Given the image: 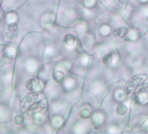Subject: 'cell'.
<instances>
[{"label": "cell", "instance_id": "cell-1", "mask_svg": "<svg viewBox=\"0 0 148 134\" xmlns=\"http://www.w3.org/2000/svg\"><path fill=\"white\" fill-rule=\"evenodd\" d=\"M125 95L130 99L133 97L140 98L142 94H148V79L145 76H136L125 86Z\"/></svg>", "mask_w": 148, "mask_h": 134}, {"label": "cell", "instance_id": "cell-2", "mask_svg": "<svg viewBox=\"0 0 148 134\" xmlns=\"http://www.w3.org/2000/svg\"><path fill=\"white\" fill-rule=\"evenodd\" d=\"M39 96L38 92H32L27 96H25L21 103V111L25 112L29 109V107L38 99V97Z\"/></svg>", "mask_w": 148, "mask_h": 134}, {"label": "cell", "instance_id": "cell-3", "mask_svg": "<svg viewBox=\"0 0 148 134\" xmlns=\"http://www.w3.org/2000/svg\"><path fill=\"white\" fill-rule=\"evenodd\" d=\"M39 81L36 79H32L26 81L25 83V87L27 90L31 91V92H36L38 87H39Z\"/></svg>", "mask_w": 148, "mask_h": 134}, {"label": "cell", "instance_id": "cell-4", "mask_svg": "<svg viewBox=\"0 0 148 134\" xmlns=\"http://www.w3.org/2000/svg\"><path fill=\"white\" fill-rule=\"evenodd\" d=\"M13 60H14V57L12 54H10L8 52L3 54V56L0 57V67L10 64L11 63L13 62Z\"/></svg>", "mask_w": 148, "mask_h": 134}, {"label": "cell", "instance_id": "cell-5", "mask_svg": "<svg viewBox=\"0 0 148 134\" xmlns=\"http://www.w3.org/2000/svg\"><path fill=\"white\" fill-rule=\"evenodd\" d=\"M113 36L118 37V38H125L128 34V29L125 27H120L117 30H115L112 32Z\"/></svg>", "mask_w": 148, "mask_h": 134}, {"label": "cell", "instance_id": "cell-6", "mask_svg": "<svg viewBox=\"0 0 148 134\" xmlns=\"http://www.w3.org/2000/svg\"><path fill=\"white\" fill-rule=\"evenodd\" d=\"M52 78H53V79H54L56 82L60 83V82L63 81V79H64V72H61V71H55V72H53V74H52Z\"/></svg>", "mask_w": 148, "mask_h": 134}, {"label": "cell", "instance_id": "cell-7", "mask_svg": "<svg viewBox=\"0 0 148 134\" xmlns=\"http://www.w3.org/2000/svg\"><path fill=\"white\" fill-rule=\"evenodd\" d=\"M76 41V38L72 34H66L64 38V42L67 44V45H72Z\"/></svg>", "mask_w": 148, "mask_h": 134}, {"label": "cell", "instance_id": "cell-8", "mask_svg": "<svg viewBox=\"0 0 148 134\" xmlns=\"http://www.w3.org/2000/svg\"><path fill=\"white\" fill-rule=\"evenodd\" d=\"M112 60H113V57H112V55L108 53V54H106L102 59L103 63L106 64V65H110L112 63Z\"/></svg>", "mask_w": 148, "mask_h": 134}, {"label": "cell", "instance_id": "cell-9", "mask_svg": "<svg viewBox=\"0 0 148 134\" xmlns=\"http://www.w3.org/2000/svg\"><path fill=\"white\" fill-rule=\"evenodd\" d=\"M116 111L119 115H125L127 112V107L125 105H118Z\"/></svg>", "mask_w": 148, "mask_h": 134}, {"label": "cell", "instance_id": "cell-10", "mask_svg": "<svg viewBox=\"0 0 148 134\" xmlns=\"http://www.w3.org/2000/svg\"><path fill=\"white\" fill-rule=\"evenodd\" d=\"M79 116H80L82 118L86 119V118H88L91 116V111H89V109H87V108H84V109H82V110L80 111V112H79Z\"/></svg>", "mask_w": 148, "mask_h": 134}, {"label": "cell", "instance_id": "cell-11", "mask_svg": "<svg viewBox=\"0 0 148 134\" xmlns=\"http://www.w3.org/2000/svg\"><path fill=\"white\" fill-rule=\"evenodd\" d=\"M14 123L17 125H22L25 123V118L22 115H17L14 118Z\"/></svg>", "mask_w": 148, "mask_h": 134}, {"label": "cell", "instance_id": "cell-12", "mask_svg": "<svg viewBox=\"0 0 148 134\" xmlns=\"http://www.w3.org/2000/svg\"><path fill=\"white\" fill-rule=\"evenodd\" d=\"M5 36H6V38H7V39H9V40H13V39H15V38L18 37V32H14V31H8L5 33Z\"/></svg>", "mask_w": 148, "mask_h": 134}, {"label": "cell", "instance_id": "cell-13", "mask_svg": "<svg viewBox=\"0 0 148 134\" xmlns=\"http://www.w3.org/2000/svg\"><path fill=\"white\" fill-rule=\"evenodd\" d=\"M18 25L17 24H15V23L10 24L8 25V31H14V32H18Z\"/></svg>", "mask_w": 148, "mask_h": 134}, {"label": "cell", "instance_id": "cell-14", "mask_svg": "<svg viewBox=\"0 0 148 134\" xmlns=\"http://www.w3.org/2000/svg\"><path fill=\"white\" fill-rule=\"evenodd\" d=\"M1 3H2V0H0V5H1Z\"/></svg>", "mask_w": 148, "mask_h": 134}, {"label": "cell", "instance_id": "cell-15", "mask_svg": "<svg viewBox=\"0 0 148 134\" xmlns=\"http://www.w3.org/2000/svg\"><path fill=\"white\" fill-rule=\"evenodd\" d=\"M0 16H1V11H0Z\"/></svg>", "mask_w": 148, "mask_h": 134}, {"label": "cell", "instance_id": "cell-16", "mask_svg": "<svg viewBox=\"0 0 148 134\" xmlns=\"http://www.w3.org/2000/svg\"><path fill=\"white\" fill-rule=\"evenodd\" d=\"M147 21H148V17H147Z\"/></svg>", "mask_w": 148, "mask_h": 134}]
</instances>
